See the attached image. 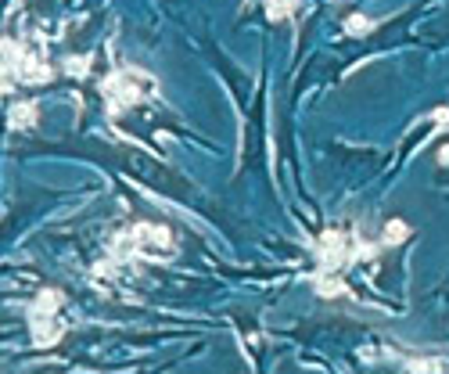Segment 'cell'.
<instances>
[{"instance_id": "6da1fadb", "label": "cell", "mask_w": 449, "mask_h": 374, "mask_svg": "<svg viewBox=\"0 0 449 374\" xmlns=\"http://www.w3.org/2000/svg\"><path fill=\"white\" fill-rule=\"evenodd\" d=\"M65 302V295L58 292V288H44V292L36 295L33 309H29V324H33V342L40 349H51L61 335H65V327L58 324V309Z\"/></svg>"}, {"instance_id": "7a4b0ae2", "label": "cell", "mask_w": 449, "mask_h": 374, "mask_svg": "<svg viewBox=\"0 0 449 374\" xmlns=\"http://www.w3.org/2000/svg\"><path fill=\"white\" fill-rule=\"evenodd\" d=\"M101 90L112 101V112H115V108H130L133 101H140L147 90H155V83L144 72H112L108 79H104Z\"/></svg>"}, {"instance_id": "3957f363", "label": "cell", "mask_w": 449, "mask_h": 374, "mask_svg": "<svg viewBox=\"0 0 449 374\" xmlns=\"http://www.w3.org/2000/svg\"><path fill=\"white\" fill-rule=\"evenodd\" d=\"M316 245H320V248H316V259H320V266H324V270H334V266H341V263L356 259V252L349 248V238L341 234V231H324Z\"/></svg>"}, {"instance_id": "277c9868", "label": "cell", "mask_w": 449, "mask_h": 374, "mask_svg": "<svg viewBox=\"0 0 449 374\" xmlns=\"http://www.w3.org/2000/svg\"><path fill=\"white\" fill-rule=\"evenodd\" d=\"M402 367L406 371H432V374H439V371H449V357H406L402 360Z\"/></svg>"}, {"instance_id": "5b68a950", "label": "cell", "mask_w": 449, "mask_h": 374, "mask_svg": "<svg viewBox=\"0 0 449 374\" xmlns=\"http://www.w3.org/2000/svg\"><path fill=\"white\" fill-rule=\"evenodd\" d=\"M410 238V227H406L402 220H389V227H384V238H381V245L384 248H392V245H399V241H406Z\"/></svg>"}, {"instance_id": "8992f818", "label": "cell", "mask_w": 449, "mask_h": 374, "mask_svg": "<svg viewBox=\"0 0 449 374\" xmlns=\"http://www.w3.org/2000/svg\"><path fill=\"white\" fill-rule=\"evenodd\" d=\"M8 122H11L15 130H22V127H33V122H36V108H33V105H15V108H11V119H8Z\"/></svg>"}, {"instance_id": "52a82bcc", "label": "cell", "mask_w": 449, "mask_h": 374, "mask_svg": "<svg viewBox=\"0 0 449 374\" xmlns=\"http://www.w3.org/2000/svg\"><path fill=\"white\" fill-rule=\"evenodd\" d=\"M370 29H374V22H370L367 15H352L349 22H345V33H349V36H367Z\"/></svg>"}, {"instance_id": "ba28073f", "label": "cell", "mask_w": 449, "mask_h": 374, "mask_svg": "<svg viewBox=\"0 0 449 374\" xmlns=\"http://www.w3.org/2000/svg\"><path fill=\"white\" fill-rule=\"evenodd\" d=\"M295 4H298V0H266V15L277 22V18L291 15V11H295Z\"/></svg>"}, {"instance_id": "9c48e42d", "label": "cell", "mask_w": 449, "mask_h": 374, "mask_svg": "<svg viewBox=\"0 0 449 374\" xmlns=\"http://www.w3.org/2000/svg\"><path fill=\"white\" fill-rule=\"evenodd\" d=\"M316 292L320 295H341V292H345V284H338V281H316Z\"/></svg>"}, {"instance_id": "30bf717a", "label": "cell", "mask_w": 449, "mask_h": 374, "mask_svg": "<svg viewBox=\"0 0 449 374\" xmlns=\"http://www.w3.org/2000/svg\"><path fill=\"white\" fill-rule=\"evenodd\" d=\"M432 119L439 122V130H442V133L449 130V108H435V112H432Z\"/></svg>"}, {"instance_id": "8fae6325", "label": "cell", "mask_w": 449, "mask_h": 374, "mask_svg": "<svg viewBox=\"0 0 449 374\" xmlns=\"http://www.w3.org/2000/svg\"><path fill=\"white\" fill-rule=\"evenodd\" d=\"M439 162L449 165V144H442V148H439Z\"/></svg>"}]
</instances>
